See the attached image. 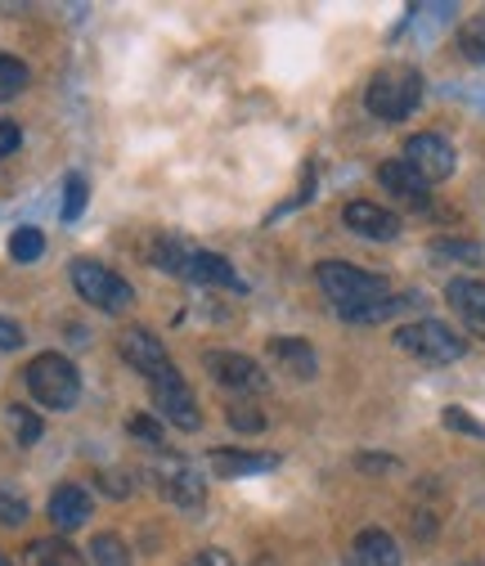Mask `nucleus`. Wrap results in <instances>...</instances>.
I'll list each match as a JSON object with an SVG mask.
<instances>
[{"label": "nucleus", "mask_w": 485, "mask_h": 566, "mask_svg": "<svg viewBox=\"0 0 485 566\" xmlns=\"http://www.w3.org/2000/svg\"><path fill=\"white\" fill-rule=\"evenodd\" d=\"M6 422H10V432H14V441H19V446H32V441H41V418H36L32 409H23V405H10V409H6Z\"/></svg>", "instance_id": "21"}, {"label": "nucleus", "mask_w": 485, "mask_h": 566, "mask_svg": "<svg viewBox=\"0 0 485 566\" xmlns=\"http://www.w3.org/2000/svg\"><path fill=\"white\" fill-rule=\"evenodd\" d=\"M341 221H346V230H356L360 239H373V243L400 239V217L387 207H378V202H346Z\"/></svg>", "instance_id": "10"}, {"label": "nucleus", "mask_w": 485, "mask_h": 566, "mask_svg": "<svg viewBox=\"0 0 485 566\" xmlns=\"http://www.w3.org/2000/svg\"><path fill=\"white\" fill-rule=\"evenodd\" d=\"M41 252H45V234L36 226H23V230L10 234V256L14 261H41Z\"/></svg>", "instance_id": "22"}, {"label": "nucleus", "mask_w": 485, "mask_h": 566, "mask_svg": "<svg viewBox=\"0 0 485 566\" xmlns=\"http://www.w3.org/2000/svg\"><path fill=\"white\" fill-rule=\"evenodd\" d=\"M396 346L409 350L413 360H428V365H454V360H463V350H467V342L454 328L436 324V319H419V324L396 328Z\"/></svg>", "instance_id": "4"}, {"label": "nucleus", "mask_w": 485, "mask_h": 566, "mask_svg": "<svg viewBox=\"0 0 485 566\" xmlns=\"http://www.w3.org/2000/svg\"><path fill=\"white\" fill-rule=\"evenodd\" d=\"M122 356H126V365L140 369L149 382H154L158 374H167V369H171L167 346H162L149 328H126V333H122Z\"/></svg>", "instance_id": "11"}, {"label": "nucleus", "mask_w": 485, "mask_h": 566, "mask_svg": "<svg viewBox=\"0 0 485 566\" xmlns=\"http://www.w3.org/2000/svg\"><path fill=\"white\" fill-rule=\"evenodd\" d=\"M225 413H230V428H234V432H247V437L265 432V413H261L256 405H230Z\"/></svg>", "instance_id": "25"}, {"label": "nucleus", "mask_w": 485, "mask_h": 566, "mask_svg": "<svg viewBox=\"0 0 485 566\" xmlns=\"http://www.w3.org/2000/svg\"><path fill=\"white\" fill-rule=\"evenodd\" d=\"M280 468V454H243V450H212V472L221 476H252Z\"/></svg>", "instance_id": "17"}, {"label": "nucleus", "mask_w": 485, "mask_h": 566, "mask_svg": "<svg viewBox=\"0 0 485 566\" xmlns=\"http://www.w3.org/2000/svg\"><path fill=\"white\" fill-rule=\"evenodd\" d=\"M378 180H382L400 202H409V207H423V202H428V189H432V185H428L419 171H413L409 163H396V158L378 167Z\"/></svg>", "instance_id": "15"}, {"label": "nucleus", "mask_w": 485, "mask_h": 566, "mask_svg": "<svg viewBox=\"0 0 485 566\" xmlns=\"http://www.w3.org/2000/svg\"><path fill=\"white\" fill-rule=\"evenodd\" d=\"M126 432H130V437H140V441H149V446H162V428H158L149 413H135V418L126 422Z\"/></svg>", "instance_id": "30"}, {"label": "nucleus", "mask_w": 485, "mask_h": 566, "mask_svg": "<svg viewBox=\"0 0 485 566\" xmlns=\"http://www.w3.org/2000/svg\"><path fill=\"white\" fill-rule=\"evenodd\" d=\"M400 311V302L396 297H382V302H369V306H351V311H337L341 319H351V324H382V319H391Z\"/></svg>", "instance_id": "23"}, {"label": "nucleus", "mask_w": 485, "mask_h": 566, "mask_svg": "<svg viewBox=\"0 0 485 566\" xmlns=\"http://www.w3.org/2000/svg\"><path fill=\"white\" fill-rule=\"evenodd\" d=\"M458 50H463L472 63H485V19L463 23V32H458Z\"/></svg>", "instance_id": "26"}, {"label": "nucleus", "mask_w": 485, "mask_h": 566, "mask_svg": "<svg viewBox=\"0 0 485 566\" xmlns=\"http://www.w3.org/2000/svg\"><path fill=\"white\" fill-rule=\"evenodd\" d=\"M23 346V328L10 324V319H0V350H19Z\"/></svg>", "instance_id": "33"}, {"label": "nucleus", "mask_w": 485, "mask_h": 566, "mask_svg": "<svg viewBox=\"0 0 485 566\" xmlns=\"http://www.w3.org/2000/svg\"><path fill=\"white\" fill-rule=\"evenodd\" d=\"M445 428H454V432H467V437H485V422H476L467 409H458V405H450L445 409Z\"/></svg>", "instance_id": "29"}, {"label": "nucleus", "mask_w": 485, "mask_h": 566, "mask_svg": "<svg viewBox=\"0 0 485 566\" xmlns=\"http://www.w3.org/2000/svg\"><path fill=\"white\" fill-rule=\"evenodd\" d=\"M0 99H10V95H6V91H0Z\"/></svg>", "instance_id": "37"}, {"label": "nucleus", "mask_w": 485, "mask_h": 566, "mask_svg": "<svg viewBox=\"0 0 485 566\" xmlns=\"http://www.w3.org/2000/svg\"><path fill=\"white\" fill-rule=\"evenodd\" d=\"M270 356L280 360L293 378H315V346L302 337H274L270 342Z\"/></svg>", "instance_id": "16"}, {"label": "nucleus", "mask_w": 485, "mask_h": 566, "mask_svg": "<svg viewBox=\"0 0 485 566\" xmlns=\"http://www.w3.org/2000/svg\"><path fill=\"white\" fill-rule=\"evenodd\" d=\"M0 566H10V557H6V553H0Z\"/></svg>", "instance_id": "36"}, {"label": "nucleus", "mask_w": 485, "mask_h": 566, "mask_svg": "<svg viewBox=\"0 0 485 566\" xmlns=\"http://www.w3.org/2000/svg\"><path fill=\"white\" fill-rule=\"evenodd\" d=\"M86 198H91L86 176H67V185H63V221H77L86 211Z\"/></svg>", "instance_id": "24"}, {"label": "nucleus", "mask_w": 485, "mask_h": 566, "mask_svg": "<svg viewBox=\"0 0 485 566\" xmlns=\"http://www.w3.org/2000/svg\"><path fill=\"white\" fill-rule=\"evenodd\" d=\"M436 252H441V256H463V261H476V256H481V252H476V248H467V243H441Z\"/></svg>", "instance_id": "35"}, {"label": "nucleus", "mask_w": 485, "mask_h": 566, "mask_svg": "<svg viewBox=\"0 0 485 566\" xmlns=\"http://www.w3.org/2000/svg\"><path fill=\"white\" fill-rule=\"evenodd\" d=\"M154 405L162 409V418L167 422H176L180 432H198V405H193V396H189V387H184V378L176 374V369H167V374H158L154 378Z\"/></svg>", "instance_id": "9"}, {"label": "nucleus", "mask_w": 485, "mask_h": 566, "mask_svg": "<svg viewBox=\"0 0 485 566\" xmlns=\"http://www.w3.org/2000/svg\"><path fill=\"white\" fill-rule=\"evenodd\" d=\"M189 566H234V557L230 553H221V548H202V553H193V562Z\"/></svg>", "instance_id": "32"}, {"label": "nucleus", "mask_w": 485, "mask_h": 566, "mask_svg": "<svg viewBox=\"0 0 485 566\" xmlns=\"http://www.w3.org/2000/svg\"><path fill=\"white\" fill-rule=\"evenodd\" d=\"M404 163L413 167V171H419L428 185H441V180H450L454 176V145H450V139L445 135H413L409 139V145H404Z\"/></svg>", "instance_id": "7"}, {"label": "nucleus", "mask_w": 485, "mask_h": 566, "mask_svg": "<svg viewBox=\"0 0 485 566\" xmlns=\"http://www.w3.org/2000/svg\"><path fill=\"white\" fill-rule=\"evenodd\" d=\"M19 139H23V135H19L14 122H0V158H10V154L19 149Z\"/></svg>", "instance_id": "31"}, {"label": "nucleus", "mask_w": 485, "mask_h": 566, "mask_svg": "<svg viewBox=\"0 0 485 566\" xmlns=\"http://www.w3.org/2000/svg\"><path fill=\"white\" fill-rule=\"evenodd\" d=\"M202 365H207V374H212L221 387H230V391H243V396H261L265 391V369L256 360H247V356H234V350H212Z\"/></svg>", "instance_id": "8"}, {"label": "nucleus", "mask_w": 485, "mask_h": 566, "mask_svg": "<svg viewBox=\"0 0 485 566\" xmlns=\"http://www.w3.org/2000/svg\"><path fill=\"white\" fill-rule=\"evenodd\" d=\"M0 522H6V526H23L28 522V504L19 500L10 485H0Z\"/></svg>", "instance_id": "28"}, {"label": "nucleus", "mask_w": 485, "mask_h": 566, "mask_svg": "<svg viewBox=\"0 0 485 566\" xmlns=\"http://www.w3.org/2000/svg\"><path fill=\"white\" fill-rule=\"evenodd\" d=\"M91 566H130V553L117 535H95L91 539Z\"/></svg>", "instance_id": "20"}, {"label": "nucleus", "mask_w": 485, "mask_h": 566, "mask_svg": "<svg viewBox=\"0 0 485 566\" xmlns=\"http://www.w3.org/2000/svg\"><path fill=\"white\" fill-rule=\"evenodd\" d=\"M365 104L382 122H404L413 108L423 104V77L413 73V67H404V63L382 67V73H373V82L365 91Z\"/></svg>", "instance_id": "1"}, {"label": "nucleus", "mask_w": 485, "mask_h": 566, "mask_svg": "<svg viewBox=\"0 0 485 566\" xmlns=\"http://www.w3.org/2000/svg\"><path fill=\"white\" fill-rule=\"evenodd\" d=\"M50 522L67 535V531H82L91 522V494L82 485H59L50 494Z\"/></svg>", "instance_id": "13"}, {"label": "nucleus", "mask_w": 485, "mask_h": 566, "mask_svg": "<svg viewBox=\"0 0 485 566\" xmlns=\"http://www.w3.org/2000/svg\"><path fill=\"white\" fill-rule=\"evenodd\" d=\"M23 382L28 391L45 405V409H73L77 396H82V374L73 360H63V356H36L28 369H23Z\"/></svg>", "instance_id": "2"}, {"label": "nucleus", "mask_w": 485, "mask_h": 566, "mask_svg": "<svg viewBox=\"0 0 485 566\" xmlns=\"http://www.w3.org/2000/svg\"><path fill=\"white\" fill-rule=\"evenodd\" d=\"M180 274L193 279V283H212V289H230V293H243L247 289V283L234 274V265L225 256H212V252H189Z\"/></svg>", "instance_id": "12"}, {"label": "nucleus", "mask_w": 485, "mask_h": 566, "mask_svg": "<svg viewBox=\"0 0 485 566\" xmlns=\"http://www.w3.org/2000/svg\"><path fill=\"white\" fill-rule=\"evenodd\" d=\"M351 566H400V548L387 531H365L356 539V562Z\"/></svg>", "instance_id": "18"}, {"label": "nucleus", "mask_w": 485, "mask_h": 566, "mask_svg": "<svg viewBox=\"0 0 485 566\" xmlns=\"http://www.w3.org/2000/svg\"><path fill=\"white\" fill-rule=\"evenodd\" d=\"M28 557H32L36 566H77V562H82L77 548H67L63 539H36V544L28 548Z\"/></svg>", "instance_id": "19"}, {"label": "nucleus", "mask_w": 485, "mask_h": 566, "mask_svg": "<svg viewBox=\"0 0 485 566\" xmlns=\"http://www.w3.org/2000/svg\"><path fill=\"white\" fill-rule=\"evenodd\" d=\"M319 289L333 297L337 311H351V306H369V302H382L387 297V283L360 265H346V261H324L315 270Z\"/></svg>", "instance_id": "3"}, {"label": "nucleus", "mask_w": 485, "mask_h": 566, "mask_svg": "<svg viewBox=\"0 0 485 566\" xmlns=\"http://www.w3.org/2000/svg\"><path fill=\"white\" fill-rule=\"evenodd\" d=\"M104 485H108V494H113V500H122V494H130V476L126 472H104Z\"/></svg>", "instance_id": "34"}, {"label": "nucleus", "mask_w": 485, "mask_h": 566, "mask_svg": "<svg viewBox=\"0 0 485 566\" xmlns=\"http://www.w3.org/2000/svg\"><path fill=\"white\" fill-rule=\"evenodd\" d=\"M154 481H158V490L167 494V500L180 504V509H202L207 504V476L184 454H162L158 468H154Z\"/></svg>", "instance_id": "6"}, {"label": "nucleus", "mask_w": 485, "mask_h": 566, "mask_svg": "<svg viewBox=\"0 0 485 566\" xmlns=\"http://www.w3.org/2000/svg\"><path fill=\"white\" fill-rule=\"evenodd\" d=\"M28 86V67L14 59V54H0V91L6 95H19Z\"/></svg>", "instance_id": "27"}, {"label": "nucleus", "mask_w": 485, "mask_h": 566, "mask_svg": "<svg viewBox=\"0 0 485 566\" xmlns=\"http://www.w3.org/2000/svg\"><path fill=\"white\" fill-rule=\"evenodd\" d=\"M445 297H450V306L458 311V319H463L476 337H485V283H481V279H454L450 289H445Z\"/></svg>", "instance_id": "14"}, {"label": "nucleus", "mask_w": 485, "mask_h": 566, "mask_svg": "<svg viewBox=\"0 0 485 566\" xmlns=\"http://www.w3.org/2000/svg\"><path fill=\"white\" fill-rule=\"evenodd\" d=\"M73 289L91 302V306H99V311H108V315H117V311H130L135 306V289L122 279V274H113L108 265H99V261H73Z\"/></svg>", "instance_id": "5"}]
</instances>
